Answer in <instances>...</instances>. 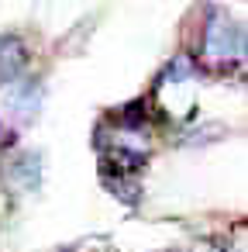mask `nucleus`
Masks as SVG:
<instances>
[{
  "mask_svg": "<svg viewBox=\"0 0 248 252\" xmlns=\"http://www.w3.org/2000/svg\"><path fill=\"white\" fill-rule=\"evenodd\" d=\"M245 56V38L241 28L224 14V11H207V25L200 28V63L214 73H227L234 63Z\"/></svg>",
  "mask_w": 248,
  "mask_h": 252,
  "instance_id": "1",
  "label": "nucleus"
},
{
  "mask_svg": "<svg viewBox=\"0 0 248 252\" xmlns=\"http://www.w3.org/2000/svg\"><path fill=\"white\" fill-rule=\"evenodd\" d=\"M159 252H172V249H159Z\"/></svg>",
  "mask_w": 248,
  "mask_h": 252,
  "instance_id": "4",
  "label": "nucleus"
},
{
  "mask_svg": "<svg viewBox=\"0 0 248 252\" xmlns=\"http://www.w3.org/2000/svg\"><path fill=\"white\" fill-rule=\"evenodd\" d=\"M155 104L169 121H186L193 114L196 104V76L190 69L186 59H176L172 66H165V73L155 83Z\"/></svg>",
  "mask_w": 248,
  "mask_h": 252,
  "instance_id": "2",
  "label": "nucleus"
},
{
  "mask_svg": "<svg viewBox=\"0 0 248 252\" xmlns=\"http://www.w3.org/2000/svg\"><path fill=\"white\" fill-rule=\"evenodd\" d=\"M38 114V90L28 80L0 83V121L4 125H25Z\"/></svg>",
  "mask_w": 248,
  "mask_h": 252,
  "instance_id": "3",
  "label": "nucleus"
}]
</instances>
